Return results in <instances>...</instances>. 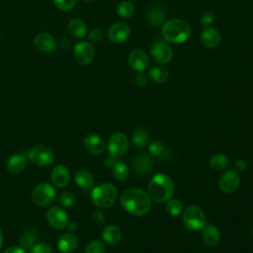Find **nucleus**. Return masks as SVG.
I'll use <instances>...</instances> for the list:
<instances>
[{
    "label": "nucleus",
    "mask_w": 253,
    "mask_h": 253,
    "mask_svg": "<svg viewBox=\"0 0 253 253\" xmlns=\"http://www.w3.org/2000/svg\"><path fill=\"white\" fill-rule=\"evenodd\" d=\"M121 205L128 213L135 216H142L151 208V198L142 189L130 188L123 193Z\"/></svg>",
    "instance_id": "f257e3e1"
},
{
    "label": "nucleus",
    "mask_w": 253,
    "mask_h": 253,
    "mask_svg": "<svg viewBox=\"0 0 253 253\" xmlns=\"http://www.w3.org/2000/svg\"><path fill=\"white\" fill-rule=\"evenodd\" d=\"M174 184L172 179L164 173L155 174L148 184V195L155 203L161 204L172 199Z\"/></svg>",
    "instance_id": "f03ea898"
},
{
    "label": "nucleus",
    "mask_w": 253,
    "mask_h": 253,
    "mask_svg": "<svg viewBox=\"0 0 253 253\" xmlns=\"http://www.w3.org/2000/svg\"><path fill=\"white\" fill-rule=\"evenodd\" d=\"M190 24L183 19H170L162 25L161 34L164 40L179 44L187 42L191 36Z\"/></svg>",
    "instance_id": "7ed1b4c3"
},
{
    "label": "nucleus",
    "mask_w": 253,
    "mask_h": 253,
    "mask_svg": "<svg viewBox=\"0 0 253 253\" xmlns=\"http://www.w3.org/2000/svg\"><path fill=\"white\" fill-rule=\"evenodd\" d=\"M118 190L111 183H101L94 187L91 192L93 204L100 209L110 208L117 200Z\"/></svg>",
    "instance_id": "20e7f679"
},
{
    "label": "nucleus",
    "mask_w": 253,
    "mask_h": 253,
    "mask_svg": "<svg viewBox=\"0 0 253 253\" xmlns=\"http://www.w3.org/2000/svg\"><path fill=\"white\" fill-rule=\"evenodd\" d=\"M183 223L184 225L193 231L202 230L206 223L207 218L204 211L196 205L188 206L183 211Z\"/></svg>",
    "instance_id": "39448f33"
},
{
    "label": "nucleus",
    "mask_w": 253,
    "mask_h": 253,
    "mask_svg": "<svg viewBox=\"0 0 253 253\" xmlns=\"http://www.w3.org/2000/svg\"><path fill=\"white\" fill-rule=\"evenodd\" d=\"M55 189L48 183L38 184L31 193L34 204L40 207H45L53 203L55 199Z\"/></svg>",
    "instance_id": "423d86ee"
},
{
    "label": "nucleus",
    "mask_w": 253,
    "mask_h": 253,
    "mask_svg": "<svg viewBox=\"0 0 253 253\" xmlns=\"http://www.w3.org/2000/svg\"><path fill=\"white\" fill-rule=\"evenodd\" d=\"M29 158L39 166H47L54 161V153L50 147L39 144L29 151Z\"/></svg>",
    "instance_id": "0eeeda50"
},
{
    "label": "nucleus",
    "mask_w": 253,
    "mask_h": 253,
    "mask_svg": "<svg viewBox=\"0 0 253 253\" xmlns=\"http://www.w3.org/2000/svg\"><path fill=\"white\" fill-rule=\"evenodd\" d=\"M128 148V139L123 132L114 133L108 141V151L111 156L120 158L126 154Z\"/></svg>",
    "instance_id": "6e6552de"
},
{
    "label": "nucleus",
    "mask_w": 253,
    "mask_h": 253,
    "mask_svg": "<svg viewBox=\"0 0 253 253\" xmlns=\"http://www.w3.org/2000/svg\"><path fill=\"white\" fill-rule=\"evenodd\" d=\"M73 56L81 65H89L95 56V51L92 44L88 42H77L73 48Z\"/></svg>",
    "instance_id": "1a4fd4ad"
},
{
    "label": "nucleus",
    "mask_w": 253,
    "mask_h": 253,
    "mask_svg": "<svg viewBox=\"0 0 253 253\" xmlns=\"http://www.w3.org/2000/svg\"><path fill=\"white\" fill-rule=\"evenodd\" d=\"M150 55L154 61L163 65L172 60L173 50L167 43L163 42H156L150 47Z\"/></svg>",
    "instance_id": "9d476101"
},
{
    "label": "nucleus",
    "mask_w": 253,
    "mask_h": 253,
    "mask_svg": "<svg viewBox=\"0 0 253 253\" xmlns=\"http://www.w3.org/2000/svg\"><path fill=\"white\" fill-rule=\"evenodd\" d=\"M240 184V176L236 170L225 171L218 180L219 189L225 194L235 192Z\"/></svg>",
    "instance_id": "9b49d317"
},
{
    "label": "nucleus",
    "mask_w": 253,
    "mask_h": 253,
    "mask_svg": "<svg viewBox=\"0 0 253 253\" xmlns=\"http://www.w3.org/2000/svg\"><path fill=\"white\" fill-rule=\"evenodd\" d=\"M46 219L49 225L56 229H62L67 225L68 217L66 211L60 207H51L46 212Z\"/></svg>",
    "instance_id": "f8f14e48"
},
{
    "label": "nucleus",
    "mask_w": 253,
    "mask_h": 253,
    "mask_svg": "<svg viewBox=\"0 0 253 253\" xmlns=\"http://www.w3.org/2000/svg\"><path fill=\"white\" fill-rule=\"evenodd\" d=\"M127 62L134 71L143 72L149 65V58L142 49H133L128 54Z\"/></svg>",
    "instance_id": "ddd939ff"
},
{
    "label": "nucleus",
    "mask_w": 253,
    "mask_h": 253,
    "mask_svg": "<svg viewBox=\"0 0 253 253\" xmlns=\"http://www.w3.org/2000/svg\"><path fill=\"white\" fill-rule=\"evenodd\" d=\"M130 34L129 27L123 22L113 24L108 31V38L112 42L121 43L127 40Z\"/></svg>",
    "instance_id": "4468645a"
},
{
    "label": "nucleus",
    "mask_w": 253,
    "mask_h": 253,
    "mask_svg": "<svg viewBox=\"0 0 253 253\" xmlns=\"http://www.w3.org/2000/svg\"><path fill=\"white\" fill-rule=\"evenodd\" d=\"M153 169L152 158L144 153H140L132 160V171L137 175H146Z\"/></svg>",
    "instance_id": "2eb2a0df"
},
{
    "label": "nucleus",
    "mask_w": 253,
    "mask_h": 253,
    "mask_svg": "<svg viewBox=\"0 0 253 253\" xmlns=\"http://www.w3.org/2000/svg\"><path fill=\"white\" fill-rule=\"evenodd\" d=\"M220 40H221V37L219 32L212 27L205 28L200 35V41L202 44L205 47L210 49L217 47V45L220 42Z\"/></svg>",
    "instance_id": "dca6fc26"
},
{
    "label": "nucleus",
    "mask_w": 253,
    "mask_h": 253,
    "mask_svg": "<svg viewBox=\"0 0 253 253\" xmlns=\"http://www.w3.org/2000/svg\"><path fill=\"white\" fill-rule=\"evenodd\" d=\"M35 46L42 52H52L56 49V41L48 33H40L35 37Z\"/></svg>",
    "instance_id": "f3484780"
},
{
    "label": "nucleus",
    "mask_w": 253,
    "mask_h": 253,
    "mask_svg": "<svg viewBox=\"0 0 253 253\" xmlns=\"http://www.w3.org/2000/svg\"><path fill=\"white\" fill-rule=\"evenodd\" d=\"M83 144L87 151L93 155H99L103 153L106 148V144L103 138L95 133H90L86 135L83 140Z\"/></svg>",
    "instance_id": "a211bd4d"
},
{
    "label": "nucleus",
    "mask_w": 253,
    "mask_h": 253,
    "mask_svg": "<svg viewBox=\"0 0 253 253\" xmlns=\"http://www.w3.org/2000/svg\"><path fill=\"white\" fill-rule=\"evenodd\" d=\"M50 179L52 184L57 188H64L68 185L70 181V173L66 166L56 165L50 174Z\"/></svg>",
    "instance_id": "6ab92c4d"
},
{
    "label": "nucleus",
    "mask_w": 253,
    "mask_h": 253,
    "mask_svg": "<svg viewBox=\"0 0 253 253\" xmlns=\"http://www.w3.org/2000/svg\"><path fill=\"white\" fill-rule=\"evenodd\" d=\"M202 239L203 242L208 247H214L218 244L220 234L217 227L212 224H206L205 227L202 229Z\"/></svg>",
    "instance_id": "aec40b11"
},
{
    "label": "nucleus",
    "mask_w": 253,
    "mask_h": 253,
    "mask_svg": "<svg viewBox=\"0 0 253 253\" xmlns=\"http://www.w3.org/2000/svg\"><path fill=\"white\" fill-rule=\"evenodd\" d=\"M77 245L78 241L73 233H63L57 241V247L62 253H72Z\"/></svg>",
    "instance_id": "412c9836"
},
{
    "label": "nucleus",
    "mask_w": 253,
    "mask_h": 253,
    "mask_svg": "<svg viewBox=\"0 0 253 253\" xmlns=\"http://www.w3.org/2000/svg\"><path fill=\"white\" fill-rule=\"evenodd\" d=\"M166 12L164 11L163 8L154 5L151 6L148 9L147 12V20L148 23L150 24V26L152 27H159L161 25H163L166 22Z\"/></svg>",
    "instance_id": "4be33fe9"
},
{
    "label": "nucleus",
    "mask_w": 253,
    "mask_h": 253,
    "mask_svg": "<svg viewBox=\"0 0 253 253\" xmlns=\"http://www.w3.org/2000/svg\"><path fill=\"white\" fill-rule=\"evenodd\" d=\"M102 237L104 241L107 242L108 244L115 245L122 240L123 233H122V230L117 225L109 224L103 228Z\"/></svg>",
    "instance_id": "5701e85b"
},
{
    "label": "nucleus",
    "mask_w": 253,
    "mask_h": 253,
    "mask_svg": "<svg viewBox=\"0 0 253 253\" xmlns=\"http://www.w3.org/2000/svg\"><path fill=\"white\" fill-rule=\"evenodd\" d=\"M26 167V157L22 153L13 154L6 163L7 171L11 174H19Z\"/></svg>",
    "instance_id": "b1692460"
},
{
    "label": "nucleus",
    "mask_w": 253,
    "mask_h": 253,
    "mask_svg": "<svg viewBox=\"0 0 253 253\" xmlns=\"http://www.w3.org/2000/svg\"><path fill=\"white\" fill-rule=\"evenodd\" d=\"M74 180L78 187L86 191L91 190L94 186V178L92 174L85 169L78 170L74 175Z\"/></svg>",
    "instance_id": "393cba45"
},
{
    "label": "nucleus",
    "mask_w": 253,
    "mask_h": 253,
    "mask_svg": "<svg viewBox=\"0 0 253 253\" xmlns=\"http://www.w3.org/2000/svg\"><path fill=\"white\" fill-rule=\"evenodd\" d=\"M210 167L214 171H223L230 165V159L223 153H215L209 160Z\"/></svg>",
    "instance_id": "a878e982"
},
{
    "label": "nucleus",
    "mask_w": 253,
    "mask_h": 253,
    "mask_svg": "<svg viewBox=\"0 0 253 253\" xmlns=\"http://www.w3.org/2000/svg\"><path fill=\"white\" fill-rule=\"evenodd\" d=\"M37 241V232L34 228H28L19 238L20 247L24 250H31Z\"/></svg>",
    "instance_id": "bb28decb"
},
{
    "label": "nucleus",
    "mask_w": 253,
    "mask_h": 253,
    "mask_svg": "<svg viewBox=\"0 0 253 253\" xmlns=\"http://www.w3.org/2000/svg\"><path fill=\"white\" fill-rule=\"evenodd\" d=\"M68 32L72 37L82 39L87 34L86 24L80 19H72L68 23Z\"/></svg>",
    "instance_id": "cd10ccee"
},
{
    "label": "nucleus",
    "mask_w": 253,
    "mask_h": 253,
    "mask_svg": "<svg viewBox=\"0 0 253 253\" xmlns=\"http://www.w3.org/2000/svg\"><path fill=\"white\" fill-rule=\"evenodd\" d=\"M148 76L155 83H164L168 80L169 72L162 65H157V66H153L149 70Z\"/></svg>",
    "instance_id": "c85d7f7f"
},
{
    "label": "nucleus",
    "mask_w": 253,
    "mask_h": 253,
    "mask_svg": "<svg viewBox=\"0 0 253 253\" xmlns=\"http://www.w3.org/2000/svg\"><path fill=\"white\" fill-rule=\"evenodd\" d=\"M148 141H149V133L145 128L139 127L135 129V131L132 134V142L136 147L142 148L148 143Z\"/></svg>",
    "instance_id": "c756f323"
},
{
    "label": "nucleus",
    "mask_w": 253,
    "mask_h": 253,
    "mask_svg": "<svg viewBox=\"0 0 253 253\" xmlns=\"http://www.w3.org/2000/svg\"><path fill=\"white\" fill-rule=\"evenodd\" d=\"M112 169H113L114 177L119 181H125L129 174V170H128V167L126 166V164L120 160H118L114 164Z\"/></svg>",
    "instance_id": "7c9ffc66"
},
{
    "label": "nucleus",
    "mask_w": 253,
    "mask_h": 253,
    "mask_svg": "<svg viewBox=\"0 0 253 253\" xmlns=\"http://www.w3.org/2000/svg\"><path fill=\"white\" fill-rule=\"evenodd\" d=\"M117 13L121 18H129L134 13V6L129 1H122L117 7Z\"/></svg>",
    "instance_id": "2f4dec72"
},
{
    "label": "nucleus",
    "mask_w": 253,
    "mask_h": 253,
    "mask_svg": "<svg viewBox=\"0 0 253 253\" xmlns=\"http://www.w3.org/2000/svg\"><path fill=\"white\" fill-rule=\"evenodd\" d=\"M167 212L172 216L179 215L183 211V204L180 200L177 199H170L166 205Z\"/></svg>",
    "instance_id": "473e14b6"
},
{
    "label": "nucleus",
    "mask_w": 253,
    "mask_h": 253,
    "mask_svg": "<svg viewBox=\"0 0 253 253\" xmlns=\"http://www.w3.org/2000/svg\"><path fill=\"white\" fill-rule=\"evenodd\" d=\"M85 253H106V246L100 240H93L87 245Z\"/></svg>",
    "instance_id": "72a5a7b5"
},
{
    "label": "nucleus",
    "mask_w": 253,
    "mask_h": 253,
    "mask_svg": "<svg viewBox=\"0 0 253 253\" xmlns=\"http://www.w3.org/2000/svg\"><path fill=\"white\" fill-rule=\"evenodd\" d=\"M58 201L63 207L71 208L76 204V197L72 193L65 192L60 194V196L58 197Z\"/></svg>",
    "instance_id": "f704fd0d"
},
{
    "label": "nucleus",
    "mask_w": 253,
    "mask_h": 253,
    "mask_svg": "<svg viewBox=\"0 0 253 253\" xmlns=\"http://www.w3.org/2000/svg\"><path fill=\"white\" fill-rule=\"evenodd\" d=\"M214 20H215V15L211 10L204 11L200 17V23L203 26H210L214 22Z\"/></svg>",
    "instance_id": "c9c22d12"
},
{
    "label": "nucleus",
    "mask_w": 253,
    "mask_h": 253,
    "mask_svg": "<svg viewBox=\"0 0 253 253\" xmlns=\"http://www.w3.org/2000/svg\"><path fill=\"white\" fill-rule=\"evenodd\" d=\"M77 0H53L55 6L62 11H69L74 8Z\"/></svg>",
    "instance_id": "e433bc0d"
},
{
    "label": "nucleus",
    "mask_w": 253,
    "mask_h": 253,
    "mask_svg": "<svg viewBox=\"0 0 253 253\" xmlns=\"http://www.w3.org/2000/svg\"><path fill=\"white\" fill-rule=\"evenodd\" d=\"M148 150L151 154H153L155 156H162V154H164V152H165L164 145L160 141H157V140L150 143Z\"/></svg>",
    "instance_id": "4c0bfd02"
},
{
    "label": "nucleus",
    "mask_w": 253,
    "mask_h": 253,
    "mask_svg": "<svg viewBox=\"0 0 253 253\" xmlns=\"http://www.w3.org/2000/svg\"><path fill=\"white\" fill-rule=\"evenodd\" d=\"M30 253H52V248L46 243H36Z\"/></svg>",
    "instance_id": "58836bf2"
},
{
    "label": "nucleus",
    "mask_w": 253,
    "mask_h": 253,
    "mask_svg": "<svg viewBox=\"0 0 253 253\" xmlns=\"http://www.w3.org/2000/svg\"><path fill=\"white\" fill-rule=\"evenodd\" d=\"M103 30L100 28H94L89 33V40L92 42H99L103 40Z\"/></svg>",
    "instance_id": "ea45409f"
},
{
    "label": "nucleus",
    "mask_w": 253,
    "mask_h": 253,
    "mask_svg": "<svg viewBox=\"0 0 253 253\" xmlns=\"http://www.w3.org/2000/svg\"><path fill=\"white\" fill-rule=\"evenodd\" d=\"M134 82L138 87H144L147 84V77L142 72H137L134 77Z\"/></svg>",
    "instance_id": "a19ab883"
},
{
    "label": "nucleus",
    "mask_w": 253,
    "mask_h": 253,
    "mask_svg": "<svg viewBox=\"0 0 253 253\" xmlns=\"http://www.w3.org/2000/svg\"><path fill=\"white\" fill-rule=\"evenodd\" d=\"M92 217H93L94 221L97 222V223H99V224H102V223H104V221H105V215H104V213H103L101 211H94L93 214H92Z\"/></svg>",
    "instance_id": "79ce46f5"
},
{
    "label": "nucleus",
    "mask_w": 253,
    "mask_h": 253,
    "mask_svg": "<svg viewBox=\"0 0 253 253\" xmlns=\"http://www.w3.org/2000/svg\"><path fill=\"white\" fill-rule=\"evenodd\" d=\"M234 168L238 173L243 172L246 169V162L243 159H238L234 163Z\"/></svg>",
    "instance_id": "37998d69"
},
{
    "label": "nucleus",
    "mask_w": 253,
    "mask_h": 253,
    "mask_svg": "<svg viewBox=\"0 0 253 253\" xmlns=\"http://www.w3.org/2000/svg\"><path fill=\"white\" fill-rule=\"evenodd\" d=\"M3 253H26V251L24 249H22L21 247L12 246V247H9L8 249H6L5 251H3Z\"/></svg>",
    "instance_id": "c03bdc74"
},
{
    "label": "nucleus",
    "mask_w": 253,
    "mask_h": 253,
    "mask_svg": "<svg viewBox=\"0 0 253 253\" xmlns=\"http://www.w3.org/2000/svg\"><path fill=\"white\" fill-rule=\"evenodd\" d=\"M119 159L118 158H115V157H113V156H111V155H109L107 158H106V160H105V165L106 166H108V167H113L114 166V164L118 161Z\"/></svg>",
    "instance_id": "a18cd8bd"
},
{
    "label": "nucleus",
    "mask_w": 253,
    "mask_h": 253,
    "mask_svg": "<svg viewBox=\"0 0 253 253\" xmlns=\"http://www.w3.org/2000/svg\"><path fill=\"white\" fill-rule=\"evenodd\" d=\"M68 228H69L71 231H74V230L76 229V224H75L74 222H70V223L68 224Z\"/></svg>",
    "instance_id": "49530a36"
},
{
    "label": "nucleus",
    "mask_w": 253,
    "mask_h": 253,
    "mask_svg": "<svg viewBox=\"0 0 253 253\" xmlns=\"http://www.w3.org/2000/svg\"><path fill=\"white\" fill-rule=\"evenodd\" d=\"M2 244H3V233H2V230L0 228V248H1Z\"/></svg>",
    "instance_id": "de8ad7c7"
},
{
    "label": "nucleus",
    "mask_w": 253,
    "mask_h": 253,
    "mask_svg": "<svg viewBox=\"0 0 253 253\" xmlns=\"http://www.w3.org/2000/svg\"><path fill=\"white\" fill-rule=\"evenodd\" d=\"M84 1H86V2H92V1H95V0H84Z\"/></svg>",
    "instance_id": "09e8293b"
},
{
    "label": "nucleus",
    "mask_w": 253,
    "mask_h": 253,
    "mask_svg": "<svg viewBox=\"0 0 253 253\" xmlns=\"http://www.w3.org/2000/svg\"><path fill=\"white\" fill-rule=\"evenodd\" d=\"M252 237H253V229H252Z\"/></svg>",
    "instance_id": "8fccbe9b"
},
{
    "label": "nucleus",
    "mask_w": 253,
    "mask_h": 253,
    "mask_svg": "<svg viewBox=\"0 0 253 253\" xmlns=\"http://www.w3.org/2000/svg\"><path fill=\"white\" fill-rule=\"evenodd\" d=\"M0 39H1V34H0Z\"/></svg>",
    "instance_id": "3c124183"
}]
</instances>
